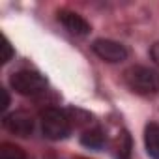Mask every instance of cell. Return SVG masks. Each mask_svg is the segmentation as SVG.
Returning <instances> with one entry per match:
<instances>
[{"instance_id":"11","label":"cell","mask_w":159,"mask_h":159,"mask_svg":"<svg viewBox=\"0 0 159 159\" xmlns=\"http://www.w3.org/2000/svg\"><path fill=\"white\" fill-rule=\"evenodd\" d=\"M150 56H152V58H153V62L159 66V41L152 45V49H150Z\"/></svg>"},{"instance_id":"7","label":"cell","mask_w":159,"mask_h":159,"mask_svg":"<svg viewBox=\"0 0 159 159\" xmlns=\"http://www.w3.org/2000/svg\"><path fill=\"white\" fill-rule=\"evenodd\" d=\"M144 146L152 159H159V124L150 122L144 127Z\"/></svg>"},{"instance_id":"2","label":"cell","mask_w":159,"mask_h":159,"mask_svg":"<svg viewBox=\"0 0 159 159\" xmlns=\"http://www.w3.org/2000/svg\"><path fill=\"white\" fill-rule=\"evenodd\" d=\"M39 122H41L43 135L51 140H62L71 131V122H69L67 114L60 109H54V107L45 109L39 116Z\"/></svg>"},{"instance_id":"10","label":"cell","mask_w":159,"mask_h":159,"mask_svg":"<svg viewBox=\"0 0 159 159\" xmlns=\"http://www.w3.org/2000/svg\"><path fill=\"white\" fill-rule=\"evenodd\" d=\"M11 56H13V49H11L10 41H8V38H2V64L10 62Z\"/></svg>"},{"instance_id":"12","label":"cell","mask_w":159,"mask_h":159,"mask_svg":"<svg viewBox=\"0 0 159 159\" xmlns=\"http://www.w3.org/2000/svg\"><path fill=\"white\" fill-rule=\"evenodd\" d=\"M0 94H2V105H0V109L4 111V109L10 105V96H8V90H4V88L0 90Z\"/></svg>"},{"instance_id":"5","label":"cell","mask_w":159,"mask_h":159,"mask_svg":"<svg viewBox=\"0 0 159 159\" xmlns=\"http://www.w3.org/2000/svg\"><path fill=\"white\" fill-rule=\"evenodd\" d=\"M4 127L17 137H28L34 131V118L25 111H15L4 116Z\"/></svg>"},{"instance_id":"9","label":"cell","mask_w":159,"mask_h":159,"mask_svg":"<svg viewBox=\"0 0 159 159\" xmlns=\"http://www.w3.org/2000/svg\"><path fill=\"white\" fill-rule=\"evenodd\" d=\"M0 159H26V153L21 146L11 144V142H4L0 146Z\"/></svg>"},{"instance_id":"4","label":"cell","mask_w":159,"mask_h":159,"mask_svg":"<svg viewBox=\"0 0 159 159\" xmlns=\"http://www.w3.org/2000/svg\"><path fill=\"white\" fill-rule=\"evenodd\" d=\"M94 52L103 60V62H109V64H118V62H124L127 58V49L125 45L114 41V39H96L94 45H92Z\"/></svg>"},{"instance_id":"1","label":"cell","mask_w":159,"mask_h":159,"mask_svg":"<svg viewBox=\"0 0 159 159\" xmlns=\"http://www.w3.org/2000/svg\"><path fill=\"white\" fill-rule=\"evenodd\" d=\"M127 86L140 94V96H152L159 92V73L155 69H150L146 66H133L124 75Z\"/></svg>"},{"instance_id":"8","label":"cell","mask_w":159,"mask_h":159,"mask_svg":"<svg viewBox=\"0 0 159 159\" xmlns=\"http://www.w3.org/2000/svg\"><path fill=\"white\" fill-rule=\"evenodd\" d=\"M81 142L90 150H101L105 146V135L101 129H88L81 137Z\"/></svg>"},{"instance_id":"3","label":"cell","mask_w":159,"mask_h":159,"mask_svg":"<svg viewBox=\"0 0 159 159\" xmlns=\"http://www.w3.org/2000/svg\"><path fill=\"white\" fill-rule=\"evenodd\" d=\"M10 84L21 96H38V94H41L45 90L47 81H45V77L41 73H38V71L21 69V71L13 73L10 77Z\"/></svg>"},{"instance_id":"6","label":"cell","mask_w":159,"mask_h":159,"mask_svg":"<svg viewBox=\"0 0 159 159\" xmlns=\"http://www.w3.org/2000/svg\"><path fill=\"white\" fill-rule=\"evenodd\" d=\"M58 21L64 25V28L73 34V36H79V38H83V36H88L90 34V23L83 17V15H79L75 11H60L58 13Z\"/></svg>"}]
</instances>
